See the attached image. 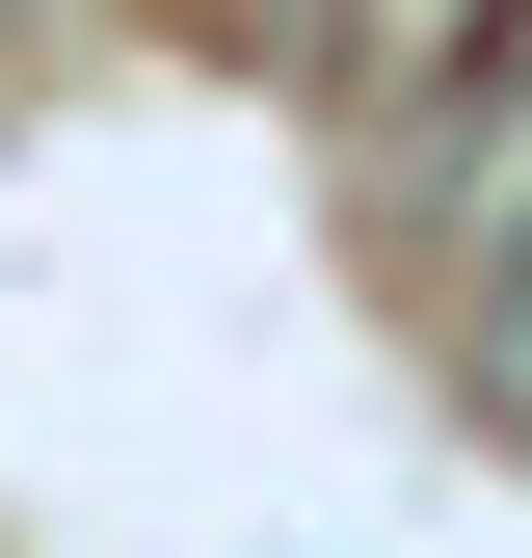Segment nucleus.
Here are the masks:
<instances>
[{
	"mask_svg": "<svg viewBox=\"0 0 532 558\" xmlns=\"http://www.w3.org/2000/svg\"><path fill=\"white\" fill-rule=\"evenodd\" d=\"M214 53L293 107H480L532 53V0H214Z\"/></svg>",
	"mask_w": 532,
	"mask_h": 558,
	"instance_id": "obj_1",
	"label": "nucleus"
},
{
	"mask_svg": "<svg viewBox=\"0 0 532 558\" xmlns=\"http://www.w3.org/2000/svg\"><path fill=\"white\" fill-rule=\"evenodd\" d=\"M452 373H480V426H532V186L452 240Z\"/></svg>",
	"mask_w": 532,
	"mask_h": 558,
	"instance_id": "obj_2",
	"label": "nucleus"
}]
</instances>
